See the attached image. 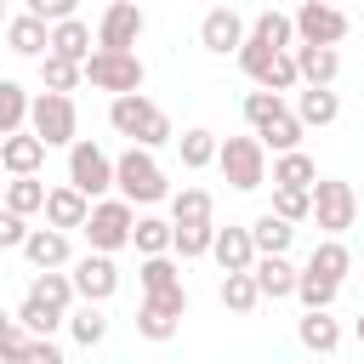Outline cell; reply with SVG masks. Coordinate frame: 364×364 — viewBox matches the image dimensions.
<instances>
[{
    "instance_id": "obj_1",
    "label": "cell",
    "mask_w": 364,
    "mask_h": 364,
    "mask_svg": "<svg viewBox=\"0 0 364 364\" xmlns=\"http://www.w3.org/2000/svg\"><path fill=\"white\" fill-rule=\"evenodd\" d=\"M108 125H114L119 136H131V148H142V154H154V148L176 142L171 114H165L148 91H136V97H114V102H108Z\"/></svg>"
},
{
    "instance_id": "obj_2",
    "label": "cell",
    "mask_w": 364,
    "mask_h": 364,
    "mask_svg": "<svg viewBox=\"0 0 364 364\" xmlns=\"http://www.w3.org/2000/svg\"><path fill=\"white\" fill-rule=\"evenodd\" d=\"M165 193H171V182H165V171H159L154 154L125 148V154L114 159V199H125V205L136 210V205H159Z\"/></svg>"
},
{
    "instance_id": "obj_3",
    "label": "cell",
    "mask_w": 364,
    "mask_h": 364,
    "mask_svg": "<svg viewBox=\"0 0 364 364\" xmlns=\"http://www.w3.org/2000/svg\"><path fill=\"white\" fill-rule=\"evenodd\" d=\"M28 136H40L46 148H74L80 142V108H74V97H57V91L28 97Z\"/></svg>"
},
{
    "instance_id": "obj_4",
    "label": "cell",
    "mask_w": 364,
    "mask_h": 364,
    "mask_svg": "<svg viewBox=\"0 0 364 364\" xmlns=\"http://www.w3.org/2000/svg\"><path fill=\"white\" fill-rule=\"evenodd\" d=\"M131 228H136V210L125 205V199H97L91 205V216H85V239H91V256H114V250H125L131 245Z\"/></svg>"
},
{
    "instance_id": "obj_5",
    "label": "cell",
    "mask_w": 364,
    "mask_h": 364,
    "mask_svg": "<svg viewBox=\"0 0 364 364\" xmlns=\"http://www.w3.org/2000/svg\"><path fill=\"white\" fill-rule=\"evenodd\" d=\"M80 80H91L97 91H114V97H136L148 68L136 51H91V63L80 68Z\"/></svg>"
},
{
    "instance_id": "obj_6",
    "label": "cell",
    "mask_w": 364,
    "mask_h": 364,
    "mask_svg": "<svg viewBox=\"0 0 364 364\" xmlns=\"http://www.w3.org/2000/svg\"><path fill=\"white\" fill-rule=\"evenodd\" d=\"M216 165H222L228 188H239V193H256V188L267 182V154H262L256 136H228V142H216Z\"/></svg>"
},
{
    "instance_id": "obj_7",
    "label": "cell",
    "mask_w": 364,
    "mask_h": 364,
    "mask_svg": "<svg viewBox=\"0 0 364 364\" xmlns=\"http://www.w3.org/2000/svg\"><path fill=\"white\" fill-rule=\"evenodd\" d=\"M68 188L80 193V199H108V188H114V159L91 142V136H80L74 148H68Z\"/></svg>"
},
{
    "instance_id": "obj_8",
    "label": "cell",
    "mask_w": 364,
    "mask_h": 364,
    "mask_svg": "<svg viewBox=\"0 0 364 364\" xmlns=\"http://www.w3.org/2000/svg\"><path fill=\"white\" fill-rule=\"evenodd\" d=\"M353 216H358V193H353V182H341V176H318V182H313V222H318V233H324V239H341V233L353 228Z\"/></svg>"
},
{
    "instance_id": "obj_9",
    "label": "cell",
    "mask_w": 364,
    "mask_h": 364,
    "mask_svg": "<svg viewBox=\"0 0 364 364\" xmlns=\"http://www.w3.org/2000/svg\"><path fill=\"white\" fill-rule=\"evenodd\" d=\"M290 28H296V46H341L347 40V11H336V6H324V0H307L301 11H290Z\"/></svg>"
},
{
    "instance_id": "obj_10",
    "label": "cell",
    "mask_w": 364,
    "mask_h": 364,
    "mask_svg": "<svg viewBox=\"0 0 364 364\" xmlns=\"http://www.w3.org/2000/svg\"><path fill=\"white\" fill-rule=\"evenodd\" d=\"M68 284H74V301H85V307H102L114 290H119V267H114V256H80L74 262V273H68Z\"/></svg>"
},
{
    "instance_id": "obj_11",
    "label": "cell",
    "mask_w": 364,
    "mask_h": 364,
    "mask_svg": "<svg viewBox=\"0 0 364 364\" xmlns=\"http://www.w3.org/2000/svg\"><path fill=\"white\" fill-rule=\"evenodd\" d=\"M142 6H131V0H114L102 17H97V51H131L136 46V34H142Z\"/></svg>"
},
{
    "instance_id": "obj_12",
    "label": "cell",
    "mask_w": 364,
    "mask_h": 364,
    "mask_svg": "<svg viewBox=\"0 0 364 364\" xmlns=\"http://www.w3.org/2000/svg\"><path fill=\"white\" fill-rule=\"evenodd\" d=\"M245 34H250V23H245L233 6H210V11L199 17V46H205V51H216V57L239 51V46H245Z\"/></svg>"
},
{
    "instance_id": "obj_13",
    "label": "cell",
    "mask_w": 364,
    "mask_h": 364,
    "mask_svg": "<svg viewBox=\"0 0 364 364\" xmlns=\"http://www.w3.org/2000/svg\"><path fill=\"white\" fill-rule=\"evenodd\" d=\"M23 256H28V267H34V273L74 267V245H68V233H51V228H28V239H23Z\"/></svg>"
},
{
    "instance_id": "obj_14",
    "label": "cell",
    "mask_w": 364,
    "mask_h": 364,
    "mask_svg": "<svg viewBox=\"0 0 364 364\" xmlns=\"http://www.w3.org/2000/svg\"><path fill=\"white\" fill-rule=\"evenodd\" d=\"M296 273H301V267H296L290 256H256V267H250L262 301H284V296H296Z\"/></svg>"
},
{
    "instance_id": "obj_15",
    "label": "cell",
    "mask_w": 364,
    "mask_h": 364,
    "mask_svg": "<svg viewBox=\"0 0 364 364\" xmlns=\"http://www.w3.org/2000/svg\"><path fill=\"white\" fill-rule=\"evenodd\" d=\"M91 23L85 17H68V23H57L51 28V46H46V57H63V63H74V68H85L91 63Z\"/></svg>"
},
{
    "instance_id": "obj_16",
    "label": "cell",
    "mask_w": 364,
    "mask_h": 364,
    "mask_svg": "<svg viewBox=\"0 0 364 364\" xmlns=\"http://www.w3.org/2000/svg\"><path fill=\"white\" fill-rule=\"evenodd\" d=\"M85 216H91V199H80L68 182L46 188V228L51 233H74V228H85Z\"/></svg>"
},
{
    "instance_id": "obj_17",
    "label": "cell",
    "mask_w": 364,
    "mask_h": 364,
    "mask_svg": "<svg viewBox=\"0 0 364 364\" xmlns=\"http://www.w3.org/2000/svg\"><path fill=\"white\" fill-rule=\"evenodd\" d=\"M136 279H142V301H171V296H182V290H188V284H182L176 256H148V262L136 267Z\"/></svg>"
},
{
    "instance_id": "obj_18",
    "label": "cell",
    "mask_w": 364,
    "mask_h": 364,
    "mask_svg": "<svg viewBox=\"0 0 364 364\" xmlns=\"http://www.w3.org/2000/svg\"><path fill=\"white\" fill-rule=\"evenodd\" d=\"M290 57H296V74H301L313 91H330L336 74H341V51H330V46H296Z\"/></svg>"
},
{
    "instance_id": "obj_19",
    "label": "cell",
    "mask_w": 364,
    "mask_h": 364,
    "mask_svg": "<svg viewBox=\"0 0 364 364\" xmlns=\"http://www.w3.org/2000/svg\"><path fill=\"white\" fill-rule=\"evenodd\" d=\"M216 267L222 273H250L256 267V245H250V228H216V245H210Z\"/></svg>"
},
{
    "instance_id": "obj_20",
    "label": "cell",
    "mask_w": 364,
    "mask_h": 364,
    "mask_svg": "<svg viewBox=\"0 0 364 364\" xmlns=\"http://www.w3.org/2000/svg\"><path fill=\"white\" fill-rule=\"evenodd\" d=\"M40 165H46V142H40V136L17 131V136L0 142V171H6V176H40Z\"/></svg>"
},
{
    "instance_id": "obj_21",
    "label": "cell",
    "mask_w": 364,
    "mask_h": 364,
    "mask_svg": "<svg viewBox=\"0 0 364 364\" xmlns=\"http://www.w3.org/2000/svg\"><path fill=\"white\" fill-rule=\"evenodd\" d=\"M313 182H318V165H313V154H279L273 159V188H284V193H313Z\"/></svg>"
},
{
    "instance_id": "obj_22",
    "label": "cell",
    "mask_w": 364,
    "mask_h": 364,
    "mask_svg": "<svg viewBox=\"0 0 364 364\" xmlns=\"http://www.w3.org/2000/svg\"><path fill=\"white\" fill-rule=\"evenodd\" d=\"M6 46H11L17 57H46L51 28H46V23H34L28 11H17V17H6Z\"/></svg>"
},
{
    "instance_id": "obj_23",
    "label": "cell",
    "mask_w": 364,
    "mask_h": 364,
    "mask_svg": "<svg viewBox=\"0 0 364 364\" xmlns=\"http://www.w3.org/2000/svg\"><path fill=\"white\" fill-rule=\"evenodd\" d=\"M28 301H40L46 313L68 318V313H74V284H68V273H34V284H28Z\"/></svg>"
},
{
    "instance_id": "obj_24",
    "label": "cell",
    "mask_w": 364,
    "mask_h": 364,
    "mask_svg": "<svg viewBox=\"0 0 364 364\" xmlns=\"http://www.w3.org/2000/svg\"><path fill=\"white\" fill-rule=\"evenodd\" d=\"M296 119H301V131H313V125H336V114H341V97L336 91H296V108H290Z\"/></svg>"
},
{
    "instance_id": "obj_25",
    "label": "cell",
    "mask_w": 364,
    "mask_h": 364,
    "mask_svg": "<svg viewBox=\"0 0 364 364\" xmlns=\"http://www.w3.org/2000/svg\"><path fill=\"white\" fill-rule=\"evenodd\" d=\"M0 205L28 222V216L46 210V182H40V176H6V199H0Z\"/></svg>"
},
{
    "instance_id": "obj_26",
    "label": "cell",
    "mask_w": 364,
    "mask_h": 364,
    "mask_svg": "<svg viewBox=\"0 0 364 364\" xmlns=\"http://www.w3.org/2000/svg\"><path fill=\"white\" fill-rule=\"evenodd\" d=\"M307 273H318V279L341 284V279L353 273V250H347L341 239H318V245H313V256H307Z\"/></svg>"
},
{
    "instance_id": "obj_27",
    "label": "cell",
    "mask_w": 364,
    "mask_h": 364,
    "mask_svg": "<svg viewBox=\"0 0 364 364\" xmlns=\"http://www.w3.org/2000/svg\"><path fill=\"white\" fill-rule=\"evenodd\" d=\"M210 210H216L210 188H182V193H171V228H199V222H210Z\"/></svg>"
},
{
    "instance_id": "obj_28",
    "label": "cell",
    "mask_w": 364,
    "mask_h": 364,
    "mask_svg": "<svg viewBox=\"0 0 364 364\" xmlns=\"http://www.w3.org/2000/svg\"><path fill=\"white\" fill-rule=\"evenodd\" d=\"M290 239H296V228H290V222H279L273 210H262V216L250 222V245H256V256H284V250H290Z\"/></svg>"
},
{
    "instance_id": "obj_29",
    "label": "cell",
    "mask_w": 364,
    "mask_h": 364,
    "mask_svg": "<svg viewBox=\"0 0 364 364\" xmlns=\"http://www.w3.org/2000/svg\"><path fill=\"white\" fill-rule=\"evenodd\" d=\"M296 336H301V347H307V353H324V358L341 347V324H336L330 313H301Z\"/></svg>"
},
{
    "instance_id": "obj_30",
    "label": "cell",
    "mask_w": 364,
    "mask_h": 364,
    "mask_svg": "<svg viewBox=\"0 0 364 364\" xmlns=\"http://www.w3.org/2000/svg\"><path fill=\"white\" fill-rule=\"evenodd\" d=\"M250 34H256V40H267L273 51H296L290 11H273V6H267V11H256V17H250Z\"/></svg>"
},
{
    "instance_id": "obj_31",
    "label": "cell",
    "mask_w": 364,
    "mask_h": 364,
    "mask_svg": "<svg viewBox=\"0 0 364 364\" xmlns=\"http://www.w3.org/2000/svg\"><path fill=\"white\" fill-rule=\"evenodd\" d=\"M301 136H307V131H301V119H296V114H279L267 131H256L262 154H273V159H279V154H296V148H301Z\"/></svg>"
},
{
    "instance_id": "obj_32",
    "label": "cell",
    "mask_w": 364,
    "mask_h": 364,
    "mask_svg": "<svg viewBox=\"0 0 364 364\" xmlns=\"http://www.w3.org/2000/svg\"><path fill=\"white\" fill-rule=\"evenodd\" d=\"M131 245H136L142 262H148V256H171V222H165V216H136Z\"/></svg>"
},
{
    "instance_id": "obj_33",
    "label": "cell",
    "mask_w": 364,
    "mask_h": 364,
    "mask_svg": "<svg viewBox=\"0 0 364 364\" xmlns=\"http://www.w3.org/2000/svg\"><path fill=\"white\" fill-rule=\"evenodd\" d=\"M28 125V91L17 80H0V142Z\"/></svg>"
},
{
    "instance_id": "obj_34",
    "label": "cell",
    "mask_w": 364,
    "mask_h": 364,
    "mask_svg": "<svg viewBox=\"0 0 364 364\" xmlns=\"http://www.w3.org/2000/svg\"><path fill=\"white\" fill-rule=\"evenodd\" d=\"M336 296H341V284H330V279H318V273H296V301L307 307V313H330L336 307Z\"/></svg>"
},
{
    "instance_id": "obj_35",
    "label": "cell",
    "mask_w": 364,
    "mask_h": 364,
    "mask_svg": "<svg viewBox=\"0 0 364 364\" xmlns=\"http://www.w3.org/2000/svg\"><path fill=\"white\" fill-rule=\"evenodd\" d=\"M216 301H222L228 313H256V307H262V296H256V279H250V273H222Z\"/></svg>"
},
{
    "instance_id": "obj_36",
    "label": "cell",
    "mask_w": 364,
    "mask_h": 364,
    "mask_svg": "<svg viewBox=\"0 0 364 364\" xmlns=\"http://www.w3.org/2000/svg\"><path fill=\"white\" fill-rule=\"evenodd\" d=\"M216 245V222H199V228H171V256L193 262V256H210Z\"/></svg>"
},
{
    "instance_id": "obj_37",
    "label": "cell",
    "mask_w": 364,
    "mask_h": 364,
    "mask_svg": "<svg viewBox=\"0 0 364 364\" xmlns=\"http://www.w3.org/2000/svg\"><path fill=\"white\" fill-rule=\"evenodd\" d=\"M176 330H182V318L165 313L159 301H142V307H136V336H142V341H171Z\"/></svg>"
},
{
    "instance_id": "obj_38",
    "label": "cell",
    "mask_w": 364,
    "mask_h": 364,
    "mask_svg": "<svg viewBox=\"0 0 364 364\" xmlns=\"http://www.w3.org/2000/svg\"><path fill=\"white\" fill-rule=\"evenodd\" d=\"M68 336H74L80 347H97V341L108 336V313H102V307H85V301H74V313H68Z\"/></svg>"
},
{
    "instance_id": "obj_39",
    "label": "cell",
    "mask_w": 364,
    "mask_h": 364,
    "mask_svg": "<svg viewBox=\"0 0 364 364\" xmlns=\"http://www.w3.org/2000/svg\"><path fill=\"white\" fill-rule=\"evenodd\" d=\"M176 148H182V165H188V171H205V165H216V136H210L205 125L182 131V136H176Z\"/></svg>"
},
{
    "instance_id": "obj_40",
    "label": "cell",
    "mask_w": 364,
    "mask_h": 364,
    "mask_svg": "<svg viewBox=\"0 0 364 364\" xmlns=\"http://www.w3.org/2000/svg\"><path fill=\"white\" fill-rule=\"evenodd\" d=\"M279 114H290L284 97H273V91H250V97H245V125H250V131H267Z\"/></svg>"
},
{
    "instance_id": "obj_41",
    "label": "cell",
    "mask_w": 364,
    "mask_h": 364,
    "mask_svg": "<svg viewBox=\"0 0 364 364\" xmlns=\"http://www.w3.org/2000/svg\"><path fill=\"white\" fill-rule=\"evenodd\" d=\"M40 85H46V91H57V97H68V91L80 85V68H74V63H63V57H40Z\"/></svg>"
},
{
    "instance_id": "obj_42",
    "label": "cell",
    "mask_w": 364,
    "mask_h": 364,
    "mask_svg": "<svg viewBox=\"0 0 364 364\" xmlns=\"http://www.w3.org/2000/svg\"><path fill=\"white\" fill-rule=\"evenodd\" d=\"M296 85H301V74H296V57H290V51H279V57H273V68L262 74V91L284 97V91H296Z\"/></svg>"
},
{
    "instance_id": "obj_43",
    "label": "cell",
    "mask_w": 364,
    "mask_h": 364,
    "mask_svg": "<svg viewBox=\"0 0 364 364\" xmlns=\"http://www.w3.org/2000/svg\"><path fill=\"white\" fill-rule=\"evenodd\" d=\"M273 216L279 222H313V193H284V188H273Z\"/></svg>"
},
{
    "instance_id": "obj_44",
    "label": "cell",
    "mask_w": 364,
    "mask_h": 364,
    "mask_svg": "<svg viewBox=\"0 0 364 364\" xmlns=\"http://www.w3.org/2000/svg\"><path fill=\"white\" fill-rule=\"evenodd\" d=\"M11 318H17V330H28V336H46V341H51V330L63 324L57 313H46V307H40V301H28V296H23V307H17Z\"/></svg>"
},
{
    "instance_id": "obj_45",
    "label": "cell",
    "mask_w": 364,
    "mask_h": 364,
    "mask_svg": "<svg viewBox=\"0 0 364 364\" xmlns=\"http://www.w3.org/2000/svg\"><path fill=\"white\" fill-rule=\"evenodd\" d=\"M28 341H34V336L17 330V318H11V330L0 336V364H23V358H28Z\"/></svg>"
},
{
    "instance_id": "obj_46",
    "label": "cell",
    "mask_w": 364,
    "mask_h": 364,
    "mask_svg": "<svg viewBox=\"0 0 364 364\" xmlns=\"http://www.w3.org/2000/svg\"><path fill=\"white\" fill-rule=\"evenodd\" d=\"M23 239H28V222L0 205V250H23Z\"/></svg>"
},
{
    "instance_id": "obj_47",
    "label": "cell",
    "mask_w": 364,
    "mask_h": 364,
    "mask_svg": "<svg viewBox=\"0 0 364 364\" xmlns=\"http://www.w3.org/2000/svg\"><path fill=\"white\" fill-rule=\"evenodd\" d=\"M23 364H68V358H63V347H57V341L34 336V341H28V358H23Z\"/></svg>"
},
{
    "instance_id": "obj_48",
    "label": "cell",
    "mask_w": 364,
    "mask_h": 364,
    "mask_svg": "<svg viewBox=\"0 0 364 364\" xmlns=\"http://www.w3.org/2000/svg\"><path fill=\"white\" fill-rule=\"evenodd\" d=\"M6 330H11V313H6V307H0V336H6Z\"/></svg>"
},
{
    "instance_id": "obj_49",
    "label": "cell",
    "mask_w": 364,
    "mask_h": 364,
    "mask_svg": "<svg viewBox=\"0 0 364 364\" xmlns=\"http://www.w3.org/2000/svg\"><path fill=\"white\" fill-rule=\"evenodd\" d=\"M353 336H358V341H364V313H358V324H353Z\"/></svg>"
},
{
    "instance_id": "obj_50",
    "label": "cell",
    "mask_w": 364,
    "mask_h": 364,
    "mask_svg": "<svg viewBox=\"0 0 364 364\" xmlns=\"http://www.w3.org/2000/svg\"><path fill=\"white\" fill-rule=\"evenodd\" d=\"M0 199H6V171H0Z\"/></svg>"
},
{
    "instance_id": "obj_51",
    "label": "cell",
    "mask_w": 364,
    "mask_h": 364,
    "mask_svg": "<svg viewBox=\"0 0 364 364\" xmlns=\"http://www.w3.org/2000/svg\"><path fill=\"white\" fill-rule=\"evenodd\" d=\"M0 23H6V0H0Z\"/></svg>"
}]
</instances>
